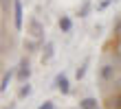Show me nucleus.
Returning a JSON list of instances; mask_svg holds the SVG:
<instances>
[{"label": "nucleus", "mask_w": 121, "mask_h": 109, "mask_svg": "<svg viewBox=\"0 0 121 109\" xmlns=\"http://www.w3.org/2000/svg\"><path fill=\"white\" fill-rule=\"evenodd\" d=\"M117 76H119V68L112 61H106L101 68H99V81L101 83H112Z\"/></svg>", "instance_id": "obj_1"}, {"label": "nucleus", "mask_w": 121, "mask_h": 109, "mask_svg": "<svg viewBox=\"0 0 121 109\" xmlns=\"http://www.w3.org/2000/svg\"><path fill=\"white\" fill-rule=\"evenodd\" d=\"M29 33H31V37H35V39H44V26L40 24V20L38 18H31L29 20Z\"/></svg>", "instance_id": "obj_2"}, {"label": "nucleus", "mask_w": 121, "mask_h": 109, "mask_svg": "<svg viewBox=\"0 0 121 109\" xmlns=\"http://www.w3.org/2000/svg\"><path fill=\"white\" fill-rule=\"evenodd\" d=\"M31 76V65H29V59H20V65H18V81L20 83H26Z\"/></svg>", "instance_id": "obj_3"}, {"label": "nucleus", "mask_w": 121, "mask_h": 109, "mask_svg": "<svg viewBox=\"0 0 121 109\" xmlns=\"http://www.w3.org/2000/svg\"><path fill=\"white\" fill-rule=\"evenodd\" d=\"M22 2L20 0H13V26H16V31H22Z\"/></svg>", "instance_id": "obj_4"}, {"label": "nucleus", "mask_w": 121, "mask_h": 109, "mask_svg": "<svg viewBox=\"0 0 121 109\" xmlns=\"http://www.w3.org/2000/svg\"><path fill=\"white\" fill-rule=\"evenodd\" d=\"M55 87H57V90L62 92V94H68L70 92V85H68V79H66V74H57L55 76Z\"/></svg>", "instance_id": "obj_5"}, {"label": "nucleus", "mask_w": 121, "mask_h": 109, "mask_svg": "<svg viewBox=\"0 0 121 109\" xmlns=\"http://www.w3.org/2000/svg\"><path fill=\"white\" fill-rule=\"evenodd\" d=\"M104 109H121V92L115 94V96H108V98H106Z\"/></svg>", "instance_id": "obj_6"}, {"label": "nucleus", "mask_w": 121, "mask_h": 109, "mask_svg": "<svg viewBox=\"0 0 121 109\" xmlns=\"http://www.w3.org/2000/svg\"><path fill=\"white\" fill-rule=\"evenodd\" d=\"M99 103H97V98H92V96H86V98H82L79 100V109H97Z\"/></svg>", "instance_id": "obj_7"}, {"label": "nucleus", "mask_w": 121, "mask_h": 109, "mask_svg": "<svg viewBox=\"0 0 121 109\" xmlns=\"http://www.w3.org/2000/svg\"><path fill=\"white\" fill-rule=\"evenodd\" d=\"M38 48H40V39L31 37V39H26V41H24V50H26L29 55H35V53H38Z\"/></svg>", "instance_id": "obj_8"}, {"label": "nucleus", "mask_w": 121, "mask_h": 109, "mask_svg": "<svg viewBox=\"0 0 121 109\" xmlns=\"http://www.w3.org/2000/svg\"><path fill=\"white\" fill-rule=\"evenodd\" d=\"M60 28H62V33H70L73 31V20L68 15H62L60 18Z\"/></svg>", "instance_id": "obj_9"}, {"label": "nucleus", "mask_w": 121, "mask_h": 109, "mask_svg": "<svg viewBox=\"0 0 121 109\" xmlns=\"http://www.w3.org/2000/svg\"><path fill=\"white\" fill-rule=\"evenodd\" d=\"M53 59V41L44 44V53H42V61H51Z\"/></svg>", "instance_id": "obj_10"}, {"label": "nucleus", "mask_w": 121, "mask_h": 109, "mask_svg": "<svg viewBox=\"0 0 121 109\" xmlns=\"http://www.w3.org/2000/svg\"><path fill=\"white\" fill-rule=\"evenodd\" d=\"M29 94H31V85H29V81H26V83L20 85V90H18V98H26Z\"/></svg>", "instance_id": "obj_11"}, {"label": "nucleus", "mask_w": 121, "mask_h": 109, "mask_svg": "<svg viewBox=\"0 0 121 109\" xmlns=\"http://www.w3.org/2000/svg\"><path fill=\"white\" fill-rule=\"evenodd\" d=\"M11 76H13V70H9V72H4V74H2V85H0V92H7V87H9Z\"/></svg>", "instance_id": "obj_12"}, {"label": "nucleus", "mask_w": 121, "mask_h": 109, "mask_svg": "<svg viewBox=\"0 0 121 109\" xmlns=\"http://www.w3.org/2000/svg\"><path fill=\"white\" fill-rule=\"evenodd\" d=\"M110 61L119 68V72H121V50H112L110 53Z\"/></svg>", "instance_id": "obj_13"}, {"label": "nucleus", "mask_w": 121, "mask_h": 109, "mask_svg": "<svg viewBox=\"0 0 121 109\" xmlns=\"http://www.w3.org/2000/svg\"><path fill=\"white\" fill-rule=\"evenodd\" d=\"M88 11H90V2H84V4H82V9H79V18H86V15H88Z\"/></svg>", "instance_id": "obj_14"}, {"label": "nucleus", "mask_w": 121, "mask_h": 109, "mask_svg": "<svg viewBox=\"0 0 121 109\" xmlns=\"http://www.w3.org/2000/svg\"><path fill=\"white\" fill-rule=\"evenodd\" d=\"M112 90H115V94H119V92H121V76H117L115 81H112Z\"/></svg>", "instance_id": "obj_15"}, {"label": "nucleus", "mask_w": 121, "mask_h": 109, "mask_svg": "<svg viewBox=\"0 0 121 109\" xmlns=\"http://www.w3.org/2000/svg\"><path fill=\"white\" fill-rule=\"evenodd\" d=\"M13 4V0H2V13L7 15V13H9V7Z\"/></svg>", "instance_id": "obj_16"}, {"label": "nucleus", "mask_w": 121, "mask_h": 109, "mask_svg": "<svg viewBox=\"0 0 121 109\" xmlns=\"http://www.w3.org/2000/svg\"><path fill=\"white\" fill-rule=\"evenodd\" d=\"M38 109H55V105L51 103V100H44V103H42V105H40Z\"/></svg>", "instance_id": "obj_17"}, {"label": "nucleus", "mask_w": 121, "mask_h": 109, "mask_svg": "<svg viewBox=\"0 0 121 109\" xmlns=\"http://www.w3.org/2000/svg\"><path fill=\"white\" fill-rule=\"evenodd\" d=\"M86 65L88 63H84L82 68H77V79H84V74H86Z\"/></svg>", "instance_id": "obj_18"}, {"label": "nucleus", "mask_w": 121, "mask_h": 109, "mask_svg": "<svg viewBox=\"0 0 121 109\" xmlns=\"http://www.w3.org/2000/svg\"><path fill=\"white\" fill-rule=\"evenodd\" d=\"M110 2H112V0H104V2H99V4H97V9H99V11H104V9H106V7H108Z\"/></svg>", "instance_id": "obj_19"}, {"label": "nucleus", "mask_w": 121, "mask_h": 109, "mask_svg": "<svg viewBox=\"0 0 121 109\" xmlns=\"http://www.w3.org/2000/svg\"><path fill=\"white\" fill-rule=\"evenodd\" d=\"M115 35H117V37L121 35V18L117 20V24H115Z\"/></svg>", "instance_id": "obj_20"}, {"label": "nucleus", "mask_w": 121, "mask_h": 109, "mask_svg": "<svg viewBox=\"0 0 121 109\" xmlns=\"http://www.w3.org/2000/svg\"><path fill=\"white\" fill-rule=\"evenodd\" d=\"M4 109H13V107H11V105H9V107H4Z\"/></svg>", "instance_id": "obj_21"}, {"label": "nucleus", "mask_w": 121, "mask_h": 109, "mask_svg": "<svg viewBox=\"0 0 121 109\" xmlns=\"http://www.w3.org/2000/svg\"><path fill=\"white\" fill-rule=\"evenodd\" d=\"M97 109H101V107H97Z\"/></svg>", "instance_id": "obj_22"}, {"label": "nucleus", "mask_w": 121, "mask_h": 109, "mask_svg": "<svg viewBox=\"0 0 121 109\" xmlns=\"http://www.w3.org/2000/svg\"><path fill=\"white\" fill-rule=\"evenodd\" d=\"M77 109H79V107H77Z\"/></svg>", "instance_id": "obj_23"}]
</instances>
